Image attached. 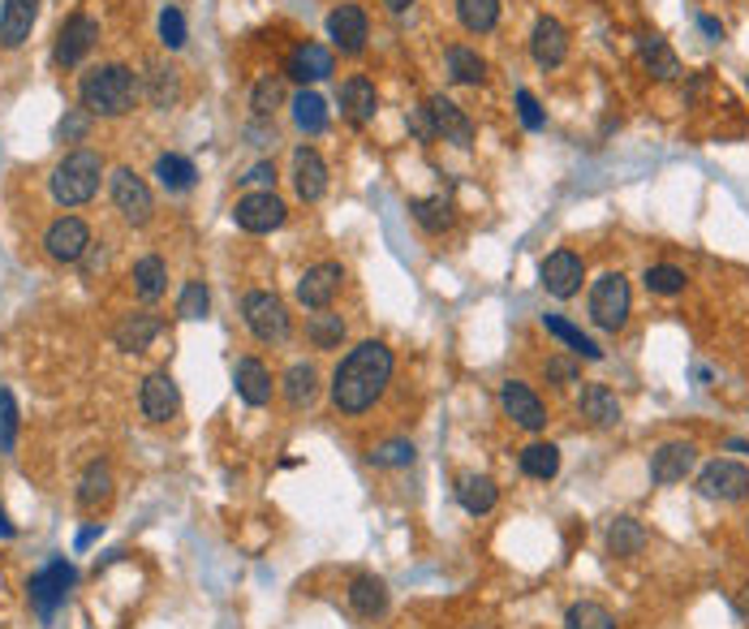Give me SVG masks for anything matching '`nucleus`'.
<instances>
[{"label": "nucleus", "instance_id": "obj_1", "mask_svg": "<svg viewBox=\"0 0 749 629\" xmlns=\"http://www.w3.org/2000/svg\"><path fill=\"white\" fill-rule=\"evenodd\" d=\"M393 371H397V358L384 341H362L353 345L350 354L341 358V367L332 371V406L341 415H366L393 384Z\"/></svg>", "mask_w": 749, "mask_h": 629}, {"label": "nucleus", "instance_id": "obj_2", "mask_svg": "<svg viewBox=\"0 0 749 629\" xmlns=\"http://www.w3.org/2000/svg\"><path fill=\"white\" fill-rule=\"evenodd\" d=\"M78 100L91 117H103V121H117L125 112H134L139 104V74L121 60H108V65H96L82 74L78 82Z\"/></svg>", "mask_w": 749, "mask_h": 629}, {"label": "nucleus", "instance_id": "obj_3", "mask_svg": "<svg viewBox=\"0 0 749 629\" xmlns=\"http://www.w3.org/2000/svg\"><path fill=\"white\" fill-rule=\"evenodd\" d=\"M100 181H103V156L91 152V147L69 152L48 177L52 199H56L60 208H82V203H91V199L100 195Z\"/></svg>", "mask_w": 749, "mask_h": 629}, {"label": "nucleus", "instance_id": "obj_4", "mask_svg": "<svg viewBox=\"0 0 749 629\" xmlns=\"http://www.w3.org/2000/svg\"><path fill=\"white\" fill-rule=\"evenodd\" d=\"M242 319H246L250 336L263 341V345H280V341H289V332H294L289 307H285L276 294H267V289H254V294L242 298Z\"/></svg>", "mask_w": 749, "mask_h": 629}, {"label": "nucleus", "instance_id": "obj_5", "mask_svg": "<svg viewBox=\"0 0 749 629\" xmlns=\"http://www.w3.org/2000/svg\"><path fill=\"white\" fill-rule=\"evenodd\" d=\"M629 307H634V294H629V280L620 272H603L591 289V319L599 323L603 332H620L629 323Z\"/></svg>", "mask_w": 749, "mask_h": 629}, {"label": "nucleus", "instance_id": "obj_6", "mask_svg": "<svg viewBox=\"0 0 749 629\" xmlns=\"http://www.w3.org/2000/svg\"><path fill=\"white\" fill-rule=\"evenodd\" d=\"M108 190H112V208L121 211L125 224H134V229L151 224L155 199H151V186L134 173V168H117V173L108 177Z\"/></svg>", "mask_w": 749, "mask_h": 629}, {"label": "nucleus", "instance_id": "obj_7", "mask_svg": "<svg viewBox=\"0 0 749 629\" xmlns=\"http://www.w3.org/2000/svg\"><path fill=\"white\" fill-rule=\"evenodd\" d=\"M233 220H238L242 233H272V229H280L289 220V208H285V199L276 190H250V195L238 199Z\"/></svg>", "mask_w": 749, "mask_h": 629}, {"label": "nucleus", "instance_id": "obj_8", "mask_svg": "<svg viewBox=\"0 0 749 629\" xmlns=\"http://www.w3.org/2000/svg\"><path fill=\"white\" fill-rule=\"evenodd\" d=\"M96 40H100V22H96L91 13H69V18H65V26L56 31L52 60H56L60 69H74L82 56L96 48Z\"/></svg>", "mask_w": 749, "mask_h": 629}, {"label": "nucleus", "instance_id": "obj_9", "mask_svg": "<svg viewBox=\"0 0 749 629\" xmlns=\"http://www.w3.org/2000/svg\"><path fill=\"white\" fill-rule=\"evenodd\" d=\"M74 582H78V570H74L65 556H56L52 565H44L40 574L31 577V604H35V613H40V617H52V613L69 599Z\"/></svg>", "mask_w": 749, "mask_h": 629}, {"label": "nucleus", "instance_id": "obj_10", "mask_svg": "<svg viewBox=\"0 0 749 629\" xmlns=\"http://www.w3.org/2000/svg\"><path fill=\"white\" fill-rule=\"evenodd\" d=\"M698 496L702 500H724V505H737L749 496V471L741 462H706L698 474Z\"/></svg>", "mask_w": 749, "mask_h": 629}, {"label": "nucleus", "instance_id": "obj_11", "mask_svg": "<svg viewBox=\"0 0 749 629\" xmlns=\"http://www.w3.org/2000/svg\"><path fill=\"white\" fill-rule=\"evenodd\" d=\"M44 251H48L52 263H78L91 251V229H87V220H78V216L52 220L48 233H44Z\"/></svg>", "mask_w": 749, "mask_h": 629}, {"label": "nucleus", "instance_id": "obj_12", "mask_svg": "<svg viewBox=\"0 0 749 629\" xmlns=\"http://www.w3.org/2000/svg\"><path fill=\"white\" fill-rule=\"evenodd\" d=\"M499 410L517 422V427H526V431H543V427H548V406H543L539 393H535L530 384H521V379H504V384H499Z\"/></svg>", "mask_w": 749, "mask_h": 629}, {"label": "nucleus", "instance_id": "obj_13", "mask_svg": "<svg viewBox=\"0 0 749 629\" xmlns=\"http://www.w3.org/2000/svg\"><path fill=\"white\" fill-rule=\"evenodd\" d=\"M139 410L147 422H173L181 410V388L168 371H151L139 388Z\"/></svg>", "mask_w": 749, "mask_h": 629}, {"label": "nucleus", "instance_id": "obj_14", "mask_svg": "<svg viewBox=\"0 0 749 629\" xmlns=\"http://www.w3.org/2000/svg\"><path fill=\"white\" fill-rule=\"evenodd\" d=\"M341 285H345V267L341 263H315V267L301 272L298 302L306 311H328L332 298L341 294Z\"/></svg>", "mask_w": 749, "mask_h": 629}, {"label": "nucleus", "instance_id": "obj_15", "mask_svg": "<svg viewBox=\"0 0 749 629\" xmlns=\"http://www.w3.org/2000/svg\"><path fill=\"white\" fill-rule=\"evenodd\" d=\"M539 280H543V289H548L551 298H573L577 289H582V280H586V263L582 255H573V251H551L548 260L539 263Z\"/></svg>", "mask_w": 749, "mask_h": 629}, {"label": "nucleus", "instance_id": "obj_16", "mask_svg": "<svg viewBox=\"0 0 749 629\" xmlns=\"http://www.w3.org/2000/svg\"><path fill=\"white\" fill-rule=\"evenodd\" d=\"M366 35H371V22H366V9H362V4H337V9L328 13V40L345 56L362 53V48H366Z\"/></svg>", "mask_w": 749, "mask_h": 629}, {"label": "nucleus", "instance_id": "obj_17", "mask_svg": "<svg viewBox=\"0 0 749 629\" xmlns=\"http://www.w3.org/2000/svg\"><path fill=\"white\" fill-rule=\"evenodd\" d=\"M694 462H698V449H694L690 440H668V444H659V449L650 453V478H654L659 487L685 483V474L694 471Z\"/></svg>", "mask_w": 749, "mask_h": 629}, {"label": "nucleus", "instance_id": "obj_18", "mask_svg": "<svg viewBox=\"0 0 749 629\" xmlns=\"http://www.w3.org/2000/svg\"><path fill=\"white\" fill-rule=\"evenodd\" d=\"M427 112H431V125H436V139H444L452 147H474V121L465 117V108L452 104L449 96H431L427 100Z\"/></svg>", "mask_w": 749, "mask_h": 629}, {"label": "nucleus", "instance_id": "obj_19", "mask_svg": "<svg viewBox=\"0 0 749 629\" xmlns=\"http://www.w3.org/2000/svg\"><path fill=\"white\" fill-rule=\"evenodd\" d=\"M294 190H298L301 203H319L328 195V164L315 147L294 152Z\"/></svg>", "mask_w": 749, "mask_h": 629}, {"label": "nucleus", "instance_id": "obj_20", "mask_svg": "<svg viewBox=\"0 0 749 629\" xmlns=\"http://www.w3.org/2000/svg\"><path fill=\"white\" fill-rule=\"evenodd\" d=\"M40 0H4L0 4V48H22L35 31Z\"/></svg>", "mask_w": 749, "mask_h": 629}, {"label": "nucleus", "instance_id": "obj_21", "mask_svg": "<svg viewBox=\"0 0 749 629\" xmlns=\"http://www.w3.org/2000/svg\"><path fill=\"white\" fill-rule=\"evenodd\" d=\"M285 74L301 82V87H310V82H323V78H332V53L323 48V44H315V40H306L298 44L289 60H285Z\"/></svg>", "mask_w": 749, "mask_h": 629}, {"label": "nucleus", "instance_id": "obj_22", "mask_svg": "<svg viewBox=\"0 0 749 629\" xmlns=\"http://www.w3.org/2000/svg\"><path fill=\"white\" fill-rule=\"evenodd\" d=\"M233 384H238V397L246 401L250 410H263V406L272 401V393H276L272 371L263 367L258 358H238V367H233Z\"/></svg>", "mask_w": 749, "mask_h": 629}, {"label": "nucleus", "instance_id": "obj_23", "mask_svg": "<svg viewBox=\"0 0 749 629\" xmlns=\"http://www.w3.org/2000/svg\"><path fill=\"white\" fill-rule=\"evenodd\" d=\"M530 56H535L543 69L564 65V56H569V31H564L555 18H539L535 31H530Z\"/></svg>", "mask_w": 749, "mask_h": 629}, {"label": "nucleus", "instance_id": "obj_24", "mask_svg": "<svg viewBox=\"0 0 749 629\" xmlns=\"http://www.w3.org/2000/svg\"><path fill=\"white\" fill-rule=\"evenodd\" d=\"M388 586H384V577L375 574H353L350 582V608L362 617V621H379L384 613H388Z\"/></svg>", "mask_w": 749, "mask_h": 629}, {"label": "nucleus", "instance_id": "obj_25", "mask_svg": "<svg viewBox=\"0 0 749 629\" xmlns=\"http://www.w3.org/2000/svg\"><path fill=\"white\" fill-rule=\"evenodd\" d=\"M341 112H345L350 125L375 121V112H379V91H375V82L362 78V74L345 78V87H341Z\"/></svg>", "mask_w": 749, "mask_h": 629}, {"label": "nucleus", "instance_id": "obj_26", "mask_svg": "<svg viewBox=\"0 0 749 629\" xmlns=\"http://www.w3.org/2000/svg\"><path fill=\"white\" fill-rule=\"evenodd\" d=\"M496 500H499L496 478H487V474H461V478H456V505H461L470 518H487V514L496 509Z\"/></svg>", "mask_w": 749, "mask_h": 629}, {"label": "nucleus", "instance_id": "obj_27", "mask_svg": "<svg viewBox=\"0 0 749 629\" xmlns=\"http://www.w3.org/2000/svg\"><path fill=\"white\" fill-rule=\"evenodd\" d=\"M164 332V323H159V314H125L121 323H117V332H112V341H117V350H125V354H143L151 350V341Z\"/></svg>", "mask_w": 749, "mask_h": 629}, {"label": "nucleus", "instance_id": "obj_28", "mask_svg": "<svg viewBox=\"0 0 749 629\" xmlns=\"http://www.w3.org/2000/svg\"><path fill=\"white\" fill-rule=\"evenodd\" d=\"M280 393H285V406H289L294 415L310 410V406H315V397H319V371L310 367V363H294V367L285 371Z\"/></svg>", "mask_w": 749, "mask_h": 629}, {"label": "nucleus", "instance_id": "obj_29", "mask_svg": "<svg viewBox=\"0 0 749 629\" xmlns=\"http://www.w3.org/2000/svg\"><path fill=\"white\" fill-rule=\"evenodd\" d=\"M577 410L595 427H616L620 422V401H616V393L607 384H586L582 397H577Z\"/></svg>", "mask_w": 749, "mask_h": 629}, {"label": "nucleus", "instance_id": "obj_30", "mask_svg": "<svg viewBox=\"0 0 749 629\" xmlns=\"http://www.w3.org/2000/svg\"><path fill=\"white\" fill-rule=\"evenodd\" d=\"M638 56H642V65H647L659 82L681 78V60H676V53L668 48V40H659V35L642 31V35H638Z\"/></svg>", "mask_w": 749, "mask_h": 629}, {"label": "nucleus", "instance_id": "obj_31", "mask_svg": "<svg viewBox=\"0 0 749 629\" xmlns=\"http://www.w3.org/2000/svg\"><path fill=\"white\" fill-rule=\"evenodd\" d=\"M112 500V471L103 466V462H91L82 478H78V505L87 509V514H96Z\"/></svg>", "mask_w": 749, "mask_h": 629}, {"label": "nucleus", "instance_id": "obj_32", "mask_svg": "<svg viewBox=\"0 0 749 629\" xmlns=\"http://www.w3.org/2000/svg\"><path fill=\"white\" fill-rule=\"evenodd\" d=\"M543 328H548L555 341H564V345H569L577 358H586V363H599V358H603L599 345H595V341H591V336H586L577 323H569L564 314H543Z\"/></svg>", "mask_w": 749, "mask_h": 629}, {"label": "nucleus", "instance_id": "obj_33", "mask_svg": "<svg viewBox=\"0 0 749 629\" xmlns=\"http://www.w3.org/2000/svg\"><path fill=\"white\" fill-rule=\"evenodd\" d=\"M642 548H647V526L638 518H616L612 522V530H607V552L612 556L629 561V556H642Z\"/></svg>", "mask_w": 749, "mask_h": 629}, {"label": "nucleus", "instance_id": "obj_34", "mask_svg": "<svg viewBox=\"0 0 749 629\" xmlns=\"http://www.w3.org/2000/svg\"><path fill=\"white\" fill-rule=\"evenodd\" d=\"M306 341H310L315 350H341V341H345V319L332 311H315L306 319Z\"/></svg>", "mask_w": 749, "mask_h": 629}, {"label": "nucleus", "instance_id": "obj_35", "mask_svg": "<svg viewBox=\"0 0 749 629\" xmlns=\"http://www.w3.org/2000/svg\"><path fill=\"white\" fill-rule=\"evenodd\" d=\"M294 121H298L301 134H323V130H328V104H323V96L310 91V87H301L298 96H294Z\"/></svg>", "mask_w": 749, "mask_h": 629}, {"label": "nucleus", "instance_id": "obj_36", "mask_svg": "<svg viewBox=\"0 0 749 629\" xmlns=\"http://www.w3.org/2000/svg\"><path fill=\"white\" fill-rule=\"evenodd\" d=\"M168 289V267L159 255H143V260L134 263V294L143 298V302H155L159 294Z\"/></svg>", "mask_w": 749, "mask_h": 629}, {"label": "nucleus", "instance_id": "obj_37", "mask_svg": "<svg viewBox=\"0 0 749 629\" xmlns=\"http://www.w3.org/2000/svg\"><path fill=\"white\" fill-rule=\"evenodd\" d=\"M456 18L470 35H487L499 22V0H456Z\"/></svg>", "mask_w": 749, "mask_h": 629}, {"label": "nucleus", "instance_id": "obj_38", "mask_svg": "<svg viewBox=\"0 0 749 629\" xmlns=\"http://www.w3.org/2000/svg\"><path fill=\"white\" fill-rule=\"evenodd\" d=\"M449 78L461 87H483L487 82V60L474 48H449Z\"/></svg>", "mask_w": 749, "mask_h": 629}, {"label": "nucleus", "instance_id": "obj_39", "mask_svg": "<svg viewBox=\"0 0 749 629\" xmlns=\"http://www.w3.org/2000/svg\"><path fill=\"white\" fill-rule=\"evenodd\" d=\"M155 177H159V186H164V190L181 195V190H190V186H195L199 168H195L186 156H173V152H168V156L155 159Z\"/></svg>", "mask_w": 749, "mask_h": 629}, {"label": "nucleus", "instance_id": "obj_40", "mask_svg": "<svg viewBox=\"0 0 749 629\" xmlns=\"http://www.w3.org/2000/svg\"><path fill=\"white\" fill-rule=\"evenodd\" d=\"M147 91H151V104L155 108H173L181 100V78H177V69H173V65H151Z\"/></svg>", "mask_w": 749, "mask_h": 629}, {"label": "nucleus", "instance_id": "obj_41", "mask_svg": "<svg viewBox=\"0 0 749 629\" xmlns=\"http://www.w3.org/2000/svg\"><path fill=\"white\" fill-rule=\"evenodd\" d=\"M409 211H414V220H418L427 233H444V229L452 224V203L444 199V195L414 199V203H409Z\"/></svg>", "mask_w": 749, "mask_h": 629}, {"label": "nucleus", "instance_id": "obj_42", "mask_svg": "<svg viewBox=\"0 0 749 629\" xmlns=\"http://www.w3.org/2000/svg\"><path fill=\"white\" fill-rule=\"evenodd\" d=\"M521 471L530 474V478H539V483H548L560 474V449L555 444H530V449H521Z\"/></svg>", "mask_w": 749, "mask_h": 629}, {"label": "nucleus", "instance_id": "obj_43", "mask_svg": "<svg viewBox=\"0 0 749 629\" xmlns=\"http://www.w3.org/2000/svg\"><path fill=\"white\" fill-rule=\"evenodd\" d=\"M564 629H616L612 621V613L595 604V599H582V604H573L569 613H564Z\"/></svg>", "mask_w": 749, "mask_h": 629}, {"label": "nucleus", "instance_id": "obj_44", "mask_svg": "<svg viewBox=\"0 0 749 629\" xmlns=\"http://www.w3.org/2000/svg\"><path fill=\"white\" fill-rule=\"evenodd\" d=\"M285 100V78L280 74H267V78H258L254 82V91H250V108H254V117H272L276 108Z\"/></svg>", "mask_w": 749, "mask_h": 629}, {"label": "nucleus", "instance_id": "obj_45", "mask_svg": "<svg viewBox=\"0 0 749 629\" xmlns=\"http://www.w3.org/2000/svg\"><path fill=\"white\" fill-rule=\"evenodd\" d=\"M642 280H647L650 294H659V298H676V294L685 289V272L672 267V263H654V267H647Z\"/></svg>", "mask_w": 749, "mask_h": 629}, {"label": "nucleus", "instance_id": "obj_46", "mask_svg": "<svg viewBox=\"0 0 749 629\" xmlns=\"http://www.w3.org/2000/svg\"><path fill=\"white\" fill-rule=\"evenodd\" d=\"M207 311H211L207 285H202V280H190V285L181 289V298H177V314H181V319H207Z\"/></svg>", "mask_w": 749, "mask_h": 629}, {"label": "nucleus", "instance_id": "obj_47", "mask_svg": "<svg viewBox=\"0 0 749 629\" xmlns=\"http://www.w3.org/2000/svg\"><path fill=\"white\" fill-rule=\"evenodd\" d=\"M159 40H164V48H173V53L186 44V18H181L177 4H168V9L159 13Z\"/></svg>", "mask_w": 749, "mask_h": 629}, {"label": "nucleus", "instance_id": "obj_48", "mask_svg": "<svg viewBox=\"0 0 749 629\" xmlns=\"http://www.w3.org/2000/svg\"><path fill=\"white\" fill-rule=\"evenodd\" d=\"M371 462H375V466H388V471H393V466H409V462H414V444H409V440H388V444H379V449L371 453Z\"/></svg>", "mask_w": 749, "mask_h": 629}, {"label": "nucleus", "instance_id": "obj_49", "mask_svg": "<svg viewBox=\"0 0 749 629\" xmlns=\"http://www.w3.org/2000/svg\"><path fill=\"white\" fill-rule=\"evenodd\" d=\"M87 134H91V112H87V108H74V112L56 125V139H60V143H82Z\"/></svg>", "mask_w": 749, "mask_h": 629}, {"label": "nucleus", "instance_id": "obj_50", "mask_svg": "<svg viewBox=\"0 0 749 629\" xmlns=\"http://www.w3.org/2000/svg\"><path fill=\"white\" fill-rule=\"evenodd\" d=\"M18 440V401L9 388H0V449H13Z\"/></svg>", "mask_w": 749, "mask_h": 629}, {"label": "nucleus", "instance_id": "obj_51", "mask_svg": "<svg viewBox=\"0 0 749 629\" xmlns=\"http://www.w3.org/2000/svg\"><path fill=\"white\" fill-rule=\"evenodd\" d=\"M517 117H521V125H526V130H543V125H548V117H543L539 100H535L526 87L517 91Z\"/></svg>", "mask_w": 749, "mask_h": 629}, {"label": "nucleus", "instance_id": "obj_52", "mask_svg": "<svg viewBox=\"0 0 749 629\" xmlns=\"http://www.w3.org/2000/svg\"><path fill=\"white\" fill-rule=\"evenodd\" d=\"M409 130L418 134V143H436V125H431V112H427V104L422 108H409Z\"/></svg>", "mask_w": 749, "mask_h": 629}, {"label": "nucleus", "instance_id": "obj_53", "mask_svg": "<svg viewBox=\"0 0 749 629\" xmlns=\"http://www.w3.org/2000/svg\"><path fill=\"white\" fill-rule=\"evenodd\" d=\"M242 181H246V186H258V190H272V186H276V164H272V159H258Z\"/></svg>", "mask_w": 749, "mask_h": 629}, {"label": "nucleus", "instance_id": "obj_54", "mask_svg": "<svg viewBox=\"0 0 749 629\" xmlns=\"http://www.w3.org/2000/svg\"><path fill=\"white\" fill-rule=\"evenodd\" d=\"M548 375H551V379H564V384H573V379H577L573 363H560V358H555V363L548 367Z\"/></svg>", "mask_w": 749, "mask_h": 629}, {"label": "nucleus", "instance_id": "obj_55", "mask_svg": "<svg viewBox=\"0 0 749 629\" xmlns=\"http://www.w3.org/2000/svg\"><path fill=\"white\" fill-rule=\"evenodd\" d=\"M698 26H702V31H706V35H711V40H715V44L724 40V26H719L715 18H698Z\"/></svg>", "mask_w": 749, "mask_h": 629}, {"label": "nucleus", "instance_id": "obj_56", "mask_svg": "<svg viewBox=\"0 0 749 629\" xmlns=\"http://www.w3.org/2000/svg\"><path fill=\"white\" fill-rule=\"evenodd\" d=\"M96 539H100V526H87V530H82V534H78V548H91V543H96Z\"/></svg>", "mask_w": 749, "mask_h": 629}, {"label": "nucleus", "instance_id": "obj_57", "mask_svg": "<svg viewBox=\"0 0 749 629\" xmlns=\"http://www.w3.org/2000/svg\"><path fill=\"white\" fill-rule=\"evenodd\" d=\"M0 539H13V522L4 518V509H0Z\"/></svg>", "mask_w": 749, "mask_h": 629}, {"label": "nucleus", "instance_id": "obj_58", "mask_svg": "<svg viewBox=\"0 0 749 629\" xmlns=\"http://www.w3.org/2000/svg\"><path fill=\"white\" fill-rule=\"evenodd\" d=\"M737 613H741V617L749 621V586L741 591V599H737Z\"/></svg>", "mask_w": 749, "mask_h": 629}, {"label": "nucleus", "instance_id": "obj_59", "mask_svg": "<svg viewBox=\"0 0 749 629\" xmlns=\"http://www.w3.org/2000/svg\"><path fill=\"white\" fill-rule=\"evenodd\" d=\"M384 4H388V9H393V13H405V9H409V4H414V0H384Z\"/></svg>", "mask_w": 749, "mask_h": 629}, {"label": "nucleus", "instance_id": "obj_60", "mask_svg": "<svg viewBox=\"0 0 749 629\" xmlns=\"http://www.w3.org/2000/svg\"><path fill=\"white\" fill-rule=\"evenodd\" d=\"M728 449H737V453H749V444H746V440H728Z\"/></svg>", "mask_w": 749, "mask_h": 629}, {"label": "nucleus", "instance_id": "obj_61", "mask_svg": "<svg viewBox=\"0 0 749 629\" xmlns=\"http://www.w3.org/2000/svg\"><path fill=\"white\" fill-rule=\"evenodd\" d=\"M746 534H749V526H746Z\"/></svg>", "mask_w": 749, "mask_h": 629}]
</instances>
